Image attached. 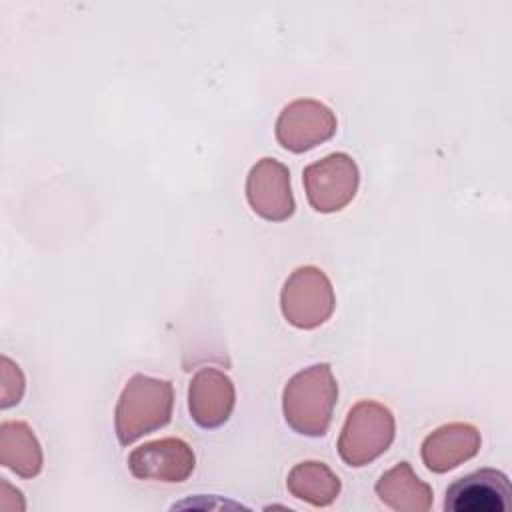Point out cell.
<instances>
[{"mask_svg": "<svg viewBox=\"0 0 512 512\" xmlns=\"http://www.w3.org/2000/svg\"><path fill=\"white\" fill-rule=\"evenodd\" d=\"M304 186L314 210H342L356 194L358 168L348 154H330L304 168Z\"/></svg>", "mask_w": 512, "mask_h": 512, "instance_id": "cell-5", "label": "cell"}, {"mask_svg": "<svg viewBox=\"0 0 512 512\" xmlns=\"http://www.w3.org/2000/svg\"><path fill=\"white\" fill-rule=\"evenodd\" d=\"M338 386L328 364L298 372L284 388L286 422L300 434L322 436L332 420Z\"/></svg>", "mask_w": 512, "mask_h": 512, "instance_id": "cell-1", "label": "cell"}, {"mask_svg": "<svg viewBox=\"0 0 512 512\" xmlns=\"http://www.w3.org/2000/svg\"><path fill=\"white\" fill-rule=\"evenodd\" d=\"M0 460L12 472L32 478L42 468V452L32 430L24 422L0 426Z\"/></svg>", "mask_w": 512, "mask_h": 512, "instance_id": "cell-13", "label": "cell"}, {"mask_svg": "<svg viewBox=\"0 0 512 512\" xmlns=\"http://www.w3.org/2000/svg\"><path fill=\"white\" fill-rule=\"evenodd\" d=\"M512 486L504 472L480 468L470 472L446 490V512H506L510 508Z\"/></svg>", "mask_w": 512, "mask_h": 512, "instance_id": "cell-6", "label": "cell"}, {"mask_svg": "<svg viewBox=\"0 0 512 512\" xmlns=\"http://www.w3.org/2000/svg\"><path fill=\"white\" fill-rule=\"evenodd\" d=\"M336 132V118L316 100H296L288 104L278 122L276 136L286 150L304 152L328 140Z\"/></svg>", "mask_w": 512, "mask_h": 512, "instance_id": "cell-7", "label": "cell"}, {"mask_svg": "<svg viewBox=\"0 0 512 512\" xmlns=\"http://www.w3.org/2000/svg\"><path fill=\"white\" fill-rule=\"evenodd\" d=\"M190 414L202 428L224 424L234 406V386L216 368H202L190 384Z\"/></svg>", "mask_w": 512, "mask_h": 512, "instance_id": "cell-10", "label": "cell"}, {"mask_svg": "<svg viewBox=\"0 0 512 512\" xmlns=\"http://www.w3.org/2000/svg\"><path fill=\"white\" fill-rule=\"evenodd\" d=\"M294 498L312 506H328L340 492V480L322 462H300L294 466L286 480Z\"/></svg>", "mask_w": 512, "mask_h": 512, "instance_id": "cell-14", "label": "cell"}, {"mask_svg": "<svg viewBox=\"0 0 512 512\" xmlns=\"http://www.w3.org/2000/svg\"><path fill=\"white\" fill-rule=\"evenodd\" d=\"M128 468L140 480L184 482L194 470V452L180 438L154 440L128 456Z\"/></svg>", "mask_w": 512, "mask_h": 512, "instance_id": "cell-8", "label": "cell"}, {"mask_svg": "<svg viewBox=\"0 0 512 512\" xmlns=\"http://www.w3.org/2000/svg\"><path fill=\"white\" fill-rule=\"evenodd\" d=\"M172 412V386L136 374L124 388L116 408V436L122 446L168 424Z\"/></svg>", "mask_w": 512, "mask_h": 512, "instance_id": "cell-2", "label": "cell"}, {"mask_svg": "<svg viewBox=\"0 0 512 512\" xmlns=\"http://www.w3.org/2000/svg\"><path fill=\"white\" fill-rule=\"evenodd\" d=\"M394 438V418L378 402L356 404L346 418L338 452L348 466H364L388 450Z\"/></svg>", "mask_w": 512, "mask_h": 512, "instance_id": "cell-3", "label": "cell"}, {"mask_svg": "<svg viewBox=\"0 0 512 512\" xmlns=\"http://www.w3.org/2000/svg\"><path fill=\"white\" fill-rule=\"evenodd\" d=\"M380 500L398 512H424L432 506V490L412 472L408 462L396 464L376 484Z\"/></svg>", "mask_w": 512, "mask_h": 512, "instance_id": "cell-12", "label": "cell"}, {"mask_svg": "<svg viewBox=\"0 0 512 512\" xmlns=\"http://www.w3.org/2000/svg\"><path fill=\"white\" fill-rule=\"evenodd\" d=\"M480 448V434L470 424H448L432 432L422 444L428 470L446 472L472 458Z\"/></svg>", "mask_w": 512, "mask_h": 512, "instance_id": "cell-11", "label": "cell"}, {"mask_svg": "<svg viewBox=\"0 0 512 512\" xmlns=\"http://www.w3.org/2000/svg\"><path fill=\"white\" fill-rule=\"evenodd\" d=\"M246 194L252 210L266 220H286L294 212L290 172L274 158H262L248 174Z\"/></svg>", "mask_w": 512, "mask_h": 512, "instance_id": "cell-9", "label": "cell"}, {"mask_svg": "<svg viewBox=\"0 0 512 512\" xmlns=\"http://www.w3.org/2000/svg\"><path fill=\"white\" fill-rule=\"evenodd\" d=\"M334 310V292L322 270L314 266L298 268L284 284L282 312L298 328L322 324Z\"/></svg>", "mask_w": 512, "mask_h": 512, "instance_id": "cell-4", "label": "cell"}]
</instances>
